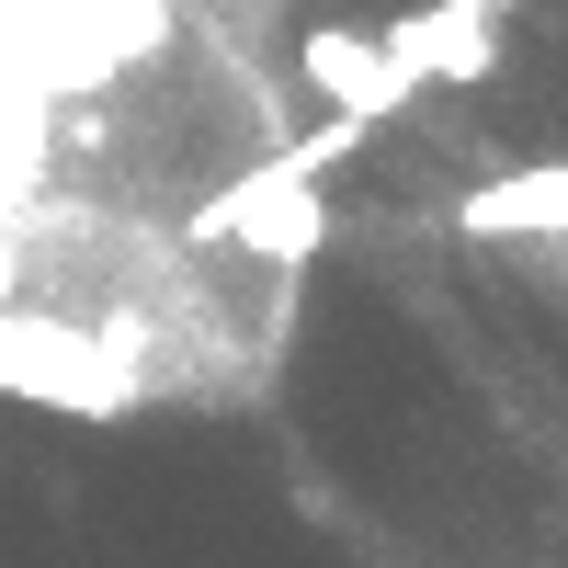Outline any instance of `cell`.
Listing matches in <instances>:
<instances>
[{
  "instance_id": "obj_1",
  "label": "cell",
  "mask_w": 568,
  "mask_h": 568,
  "mask_svg": "<svg viewBox=\"0 0 568 568\" xmlns=\"http://www.w3.org/2000/svg\"><path fill=\"white\" fill-rule=\"evenodd\" d=\"M0 387L34 398V409H69V420H125L136 409V342L0 307Z\"/></svg>"
},
{
  "instance_id": "obj_2",
  "label": "cell",
  "mask_w": 568,
  "mask_h": 568,
  "mask_svg": "<svg viewBox=\"0 0 568 568\" xmlns=\"http://www.w3.org/2000/svg\"><path fill=\"white\" fill-rule=\"evenodd\" d=\"M364 149V125L353 114H329L318 136H296V149H273L251 182H227V194L205 205V240H240V251H262V262H307L318 240H329V205H318V171L329 160H353Z\"/></svg>"
},
{
  "instance_id": "obj_3",
  "label": "cell",
  "mask_w": 568,
  "mask_h": 568,
  "mask_svg": "<svg viewBox=\"0 0 568 568\" xmlns=\"http://www.w3.org/2000/svg\"><path fill=\"white\" fill-rule=\"evenodd\" d=\"M296 69H307V91L329 114H353V125H387L398 103H409V69H398V45L387 34H364V23H318V34H296Z\"/></svg>"
},
{
  "instance_id": "obj_4",
  "label": "cell",
  "mask_w": 568,
  "mask_h": 568,
  "mask_svg": "<svg viewBox=\"0 0 568 568\" xmlns=\"http://www.w3.org/2000/svg\"><path fill=\"white\" fill-rule=\"evenodd\" d=\"M511 12H524V0H420V12L387 23V45H398L409 80H489Z\"/></svg>"
},
{
  "instance_id": "obj_5",
  "label": "cell",
  "mask_w": 568,
  "mask_h": 568,
  "mask_svg": "<svg viewBox=\"0 0 568 568\" xmlns=\"http://www.w3.org/2000/svg\"><path fill=\"white\" fill-rule=\"evenodd\" d=\"M466 240H568V160L478 182V194H466Z\"/></svg>"
}]
</instances>
